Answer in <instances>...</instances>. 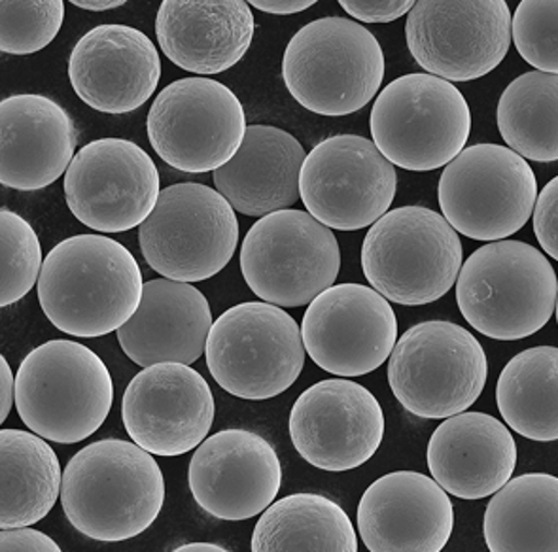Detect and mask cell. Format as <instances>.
<instances>
[{
  "label": "cell",
  "mask_w": 558,
  "mask_h": 552,
  "mask_svg": "<svg viewBox=\"0 0 558 552\" xmlns=\"http://www.w3.org/2000/svg\"><path fill=\"white\" fill-rule=\"evenodd\" d=\"M36 287L44 315L59 331L71 338H105L138 309L143 271L114 238L76 235L51 248Z\"/></svg>",
  "instance_id": "obj_1"
},
{
  "label": "cell",
  "mask_w": 558,
  "mask_h": 552,
  "mask_svg": "<svg viewBox=\"0 0 558 552\" xmlns=\"http://www.w3.org/2000/svg\"><path fill=\"white\" fill-rule=\"evenodd\" d=\"M165 477L154 454L135 441L100 439L76 452L63 471L61 505L86 538L120 543L156 523Z\"/></svg>",
  "instance_id": "obj_2"
},
{
  "label": "cell",
  "mask_w": 558,
  "mask_h": 552,
  "mask_svg": "<svg viewBox=\"0 0 558 552\" xmlns=\"http://www.w3.org/2000/svg\"><path fill=\"white\" fill-rule=\"evenodd\" d=\"M114 403L105 361L87 346L58 339L36 346L15 375V407L36 436L74 445L92 438Z\"/></svg>",
  "instance_id": "obj_3"
},
{
  "label": "cell",
  "mask_w": 558,
  "mask_h": 552,
  "mask_svg": "<svg viewBox=\"0 0 558 552\" xmlns=\"http://www.w3.org/2000/svg\"><path fill=\"white\" fill-rule=\"evenodd\" d=\"M558 280L551 261L523 241H494L464 261L457 303L485 338L521 341L551 320Z\"/></svg>",
  "instance_id": "obj_4"
},
{
  "label": "cell",
  "mask_w": 558,
  "mask_h": 552,
  "mask_svg": "<svg viewBox=\"0 0 558 552\" xmlns=\"http://www.w3.org/2000/svg\"><path fill=\"white\" fill-rule=\"evenodd\" d=\"M282 79L308 112L354 114L383 86L385 53L362 23L323 17L292 36L282 58Z\"/></svg>",
  "instance_id": "obj_5"
},
{
  "label": "cell",
  "mask_w": 558,
  "mask_h": 552,
  "mask_svg": "<svg viewBox=\"0 0 558 552\" xmlns=\"http://www.w3.org/2000/svg\"><path fill=\"white\" fill-rule=\"evenodd\" d=\"M462 266L459 233L432 208L390 210L373 223L362 244L367 282L388 302L405 307L449 294Z\"/></svg>",
  "instance_id": "obj_6"
},
{
  "label": "cell",
  "mask_w": 558,
  "mask_h": 552,
  "mask_svg": "<svg viewBox=\"0 0 558 552\" xmlns=\"http://www.w3.org/2000/svg\"><path fill=\"white\" fill-rule=\"evenodd\" d=\"M372 137L392 165L429 173L459 158L472 133V110L452 82L415 72L392 79L373 105Z\"/></svg>",
  "instance_id": "obj_7"
},
{
  "label": "cell",
  "mask_w": 558,
  "mask_h": 552,
  "mask_svg": "<svg viewBox=\"0 0 558 552\" xmlns=\"http://www.w3.org/2000/svg\"><path fill=\"white\" fill-rule=\"evenodd\" d=\"M488 379L485 348L454 322L409 328L388 361V384L401 407L426 420L451 418L480 400Z\"/></svg>",
  "instance_id": "obj_8"
},
{
  "label": "cell",
  "mask_w": 558,
  "mask_h": 552,
  "mask_svg": "<svg viewBox=\"0 0 558 552\" xmlns=\"http://www.w3.org/2000/svg\"><path fill=\"white\" fill-rule=\"evenodd\" d=\"M301 328L287 310L267 302L235 305L208 333L207 367L228 394L264 402L287 392L305 367Z\"/></svg>",
  "instance_id": "obj_9"
},
{
  "label": "cell",
  "mask_w": 558,
  "mask_h": 552,
  "mask_svg": "<svg viewBox=\"0 0 558 552\" xmlns=\"http://www.w3.org/2000/svg\"><path fill=\"white\" fill-rule=\"evenodd\" d=\"M138 244L146 263L165 279L190 284L213 279L239 244L235 208L213 187L172 184L138 228Z\"/></svg>",
  "instance_id": "obj_10"
},
{
  "label": "cell",
  "mask_w": 558,
  "mask_h": 552,
  "mask_svg": "<svg viewBox=\"0 0 558 552\" xmlns=\"http://www.w3.org/2000/svg\"><path fill=\"white\" fill-rule=\"evenodd\" d=\"M341 250L333 231L305 210L259 218L241 246V273L262 302L298 309L333 286Z\"/></svg>",
  "instance_id": "obj_11"
},
{
  "label": "cell",
  "mask_w": 558,
  "mask_h": 552,
  "mask_svg": "<svg viewBox=\"0 0 558 552\" xmlns=\"http://www.w3.org/2000/svg\"><path fill=\"white\" fill-rule=\"evenodd\" d=\"M437 197L457 233L473 241H506L534 214L536 174L508 146L475 144L445 167Z\"/></svg>",
  "instance_id": "obj_12"
},
{
  "label": "cell",
  "mask_w": 558,
  "mask_h": 552,
  "mask_svg": "<svg viewBox=\"0 0 558 552\" xmlns=\"http://www.w3.org/2000/svg\"><path fill=\"white\" fill-rule=\"evenodd\" d=\"M146 130L167 165L203 174L230 163L248 125L239 97L222 82L182 78L156 97Z\"/></svg>",
  "instance_id": "obj_13"
},
{
  "label": "cell",
  "mask_w": 558,
  "mask_h": 552,
  "mask_svg": "<svg viewBox=\"0 0 558 552\" xmlns=\"http://www.w3.org/2000/svg\"><path fill=\"white\" fill-rule=\"evenodd\" d=\"M511 23L504 0H421L409 12L405 40L413 59L432 76L472 82L508 56Z\"/></svg>",
  "instance_id": "obj_14"
},
{
  "label": "cell",
  "mask_w": 558,
  "mask_h": 552,
  "mask_svg": "<svg viewBox=\"0 0 558 552\" xmlns=\"http://www.w3.org/2000/svg\"><path fill=\"white\" fill-rule=\"evenodd\" d=\"M396 189L395 165L359 135L326 138L301 167V201L329 230L369 228L392 207Z\"/></svg>",
  "instance_id": "obj_15"
},
{
  "label": "cell",
  "mask_w": 558,
  "mask_h": 552,
  "mask_svg": "<svg viewBox=\"0 0 558 552\" xmlns=\"http://www.w3.org/2000/svg\"><path fill=\"white\" fill-rule=\"evenodd\" d=\"M63 186L74 218L100 233L141 228L161 194L154 159L125 138L86 144L72 159Z\"/></svg>",
  "instance_id": "obj_16"
},
{
  "label": "cell",
  "mask_w": 558,
  "mask_h": 552,
  "mask_svg": "<svg viewBox=\"0 0 558 552\" xmlns=\"http://www.w3.org/2000/svg\"><path fill=\"white\" fill-rule=\"evenodd\" d=\"M303 345L316 366L337 377L379 369L398 343L392 305L375 287L337 284L308 305L301 322Z\"/></svg>",
  "instance_id": "obj_17"
},
{
  "label": "cell",
  "mask_w": 558,
  "mask_h": 552,
  "mask_svg": "<svg viewBox=\"0 0 558 552\" xmlns=\"http://www.w3.org/2000/svg\"><path fill=\"white\" fill-rule=\"evenodd\" d=\"M290 438L301 458L329 474H344L377 454L385 415L377 397L359 382H316L295 400Z\"/></svg>",
  "instance_id": "obj_18"
},
{
  "label": "cell",
  "mask_w": 558,
  "mask_h": 552,
  "mask_svg": "<svg viewBox=\"0 0 558 552\" xmlns=\"http://www.w3.org/2000/svg\"><path fill=\"white\" fill-rule=\"evenodd\" d=\"M215 395L205 377L184 364H156L135 375L123 394L131 441L161 458L199 446L215 424Z\"/></svg>",
  "instance_id": "obj_19"
},
{
  "label": "cell",
  "mask_w": 558,
  "mask_h": 552,
  "mask_svg": "<svg viewBox=\"0 0 558 552\" xmlns=\"http://www.w3.org/2000/svg\"><path fill=\"white\" fill-rule=\"evenodd\" d=\"M187 482L195 503L210 517L248 520L277 500L282 466L267 439L256 431L230 428L195 449Z\"/></svg>",
  "instance_id": "obj_20"
},
{
  "label": "cell",
  "mask_w": 558,
  "mask_h": 552,
  "mask_svg": "<svg viewBox=\"0 0 558 552\" xmlns=\"http://www.w3.org/2000/svg\"><path fill=\"white\" fill-rule=\"evenodd\" d=\"M356 518L372 552L444 551L454 530L449 492L416 471H395L369 484Z\"/></svg>",
  "instance_id": "obj_21"
},
{
  "label": "cell",
  "mask_w": 558,
  "mask_h": 552,
  "mask_svg": "<svg viewBox=\"0 0 558 552\" xmlns=\"http://www.w3.org/2000/svg\"><path fill=\"white\" fill-rule=\"evenodd\" d=\"M74 94L105 114H128L158 89L161 59L150 36L130 25H99L80 38L69 59Z\"/></svg>",
  "instance_id": "obj_22"
},
{
  "label": "cell",
  "mask_w": 558,
  "mask_h": 552,
  "mask_svg": "<svg viewBox=\"0 0 558 552\" xmlns=\"http://www.w3.org/2000/svg\"><path fill=\"white\" fill-rule=\"evenodd\" d=\"M78 131L71 115L46 95H12L0 105V182L36 192L63 176L74 159Z\"/></svg>",
  "instance_id": "obj_23"
},
{
  "label": "cell",
  "mask_w": 558,
  "mask_h": 552,
  "mask_svg": "<svg viewBox=\"0 0 558 552\" xmlns=\"http://www.w3.org/2000/svg\"><path fill=\"white\" fill-rule=\"evenodd\" d=\"M213 323L210 305L197 287L156 279L144 282L138 309L116 333L125 356L136 366H192L207 351Z\"/></svg>",
  "instance_id": "obj_24"
},
{
  "label": "cell",
  "mask_w": 558,
  "mask_h": 552,
  "mask_svg": "<svg viewBox=\"0 0 558 552\" xmlns=\"http://www.w3.org/2000/svg\"><path fill=\"white\" fill-rule=\"evenodd\" d=\"M156 35L172 65L210 76L230 71L246 56L256 20L243 0H165Z\"/></svg>",
  "instance_id": "obj_25"
},
{
  "label": "cell",
  "mask_w": 558,
  "mask_h": 552,
  "mask_svg": "<svg viewBox=\"0 0 558 552\" xmlns=\"http://www.w3.org/2000/svg\"><path fill=\"white\" fill-rule=\"evenodd\" d=\"M429 474L460 500L496 494L513 477L517 443L508 426L485 413L445 418L428 443Z\"/></svg>",
  "instance_id": "obj_26"
},
{
  "label": "cell",
  "mask_w": 558,
  "mask_h": 552,
  "mask_svg": "<svg viewBox=\"0 0 558 552\" xmlns=\"http://www.w3.org/2000/svg\"><path fill=\"white\" fill-rule=\"evenodd\" d=\"M305 158L294 135L271 125H248L230 163L215 171V186L236 212L264 218L300 201Z\"/></svg>",
  "instance_id": "obj_27"
},
{
  "label": "cell",
  "mask_w": 558,
  "mask_h": 552,
  "mask_svg": "<svg viewBox=\"0 0 558 552\" xmlns=\"http://www.w3.org/2000/svg\"><path fill=\"white\" fill-rule=\"evenodd\" d=\"M63 471L58 454L35 431H0V528L40 523L58 503Z\"/></svg>",
  "instance_id": "obj_28"
},
{
  "label": "cell",
  "mask_w": 558,
  "mask_h": 552,
  "mask_svg": "<svg viewBox=\"0 0 558 552\" xmlns=\"http://www.w3.org/2000/svg\"><path fill=\"white\" fill-rule=\"evenodd\" d=\"M483 533L493 552H558V477L509 479L488 502Z\"/></svg>",
  "instance_id": "obj_29"
},
{
  "label": "cell",
  "mask_w": 558,
  "mask_h": 552,
  "mask_svg": "<svg viewBox=\"0 0 558 552\" xmlns=\"http://www.w3.org/2000/svg\"><path fill=\"white\" fill-rule=\"evenodd\" d=\"M251 549L254 552H356L359 538L339 503L320 494H292L262 513Z\"/></svg>",
  "instance_id": "obj_30"
},
{
  "label": "cell",
  "mask_w": 558,
  "mask_h": 552,
  "mask_svg": "<svg viewBox=\"0 0 558 552\" xmlns=\"http://www.w3.org/2000/svg\"><path fill=\"white\" fill-rule=\"evenodd\" d=\"M501 418L519 436L558 441V348L534 346L509 359L496 384Z\"/></svg>",
  "instance_id": "obj_31"
},
{
  "label": "cell",
  "mask_w": 558,
  "mask_h": 552,
  "mask_svg": "<svg viewBox=\"0 0 558 552\" xmlns=\"http://www.w3.org/2000/svg\"><path fill=\"white\" fill-rule=\"evenodd\" d=\"M496 122L521 158L558 161V74L532 71L513 79L501 94Z\"/></svg>",
  "instance_id": "obj_32"
},
{
  "label": "cell",
  "mask_w": 558,
  "mask_h": 552,
  "mask_svg": "<svg viewBox=\"0 0 558 552\" xmlns=\"http://www.w3.org/2000/svg\"><path fill=\"white\" fill-rule=\"evenodd\" d=\"M43 248L25 218L0 210V307L22 302L43 273Z\"/></svg>",
  "instance_id": "obj_33"
},
{
  "label": "cell",
  "mask_w": 558,
  "mask_h": 552,
  "mask_svg": "<svg viewBox=\"0 0 558 552\" xmlns=\"http://www.w3.org/2000/svg\"><path fill=\"white\" fill-rule=\"evenodd\" d=\"M63 20V0H2L0 50L12 56H31L44 50L59 35Z\"/></svg>",
  "instance_id": "obj_34"
},
{
  "label": "cell",
  "mask_w": 558,
  "mask_h": 552,
  "mask_svg": "<svg viewBox=\"0 0 558 552\" xmlns=\"http://www.w3.org/2000/svg\"><path fill=\"white\" fill-rule=\"evenodd\" d=\"M511 35L529 65L558 74V0H523L513 15Z\"/></svg>",
  "instance_id": "obj_35"
},
{
  "label": "cell",
  "mask_w": 558,
  "mask_h": 552,
  "mask_svg": "<svg viewBox=\"0 0 558 552\" xmlns=\"http://www.w3.org/2000/svg\"><path fill=\"white\" fill-rule=\"evenodd\" d=\"M534 233L537 243L558 261V176L544 187V192L537 195L534 207Z\"/></svg>",
  "instance_id": "obj_36"
},
{
  "label": "cell",
  "mask_w": 558,
  "mask_h": 552,
  "mask_svg": "<svg viewBox=\"0 0 558 552\" xmlns=\"http://www.w3.org/2000/svg\"><path fill=\"white\" fill-rule=\"evenodd\" d=\"M339 4L352 20L362 23H392L415 7L413 0H341Z\"/></svg>",
  "instance_id": "obj_37"
},
{
  "label": "cell",
  "mask_w": 558,
  "mask_h": 552,
  "mask_svg": "<svg viewBox=\"0 0 558 552\" xmlns=\"http://www.w3.org/2000/svg\"><path fill=\"white\" fill-rule=\"evenodd\" d=\"M0 551L61 552V547L43 531L33 530L31 526H22L0 531Z\"/></svg>",
  "instance_id": "obj_38"
},
{
  "label": "cell",
  "mask_w": 558,
  "mask_h": 552,
  "mask_svg": "<svg viewBox=\"0 0 558 552\" xmlns=\"http://www.w3.org/2000/svg\"><path fill=\"white\" fill-rule=\"evenodd\" d=\"M15 402V379L8 359H0V422H7Z\"/></svg>",
  "instance_id": "obj_39"
},
{
  "label": "cell",
  "mask_w": 558,
  "mask_h": 552,
  "mask_svg": "<svg viewBox=\"0 0 558 552\" xmlns=\"http://www.w3.org/2000/svg\"><path fill=\"white\" fill-rule=\"evenodd\" d=\"M252 7L265 14L292 15L316 4L315 0H252Z\"/></svg>",
  "instance_id": "obj_40"
},
{
  "label": "cell",
  "mask_w": 558,
  "mask_h": 552,
  "mask_svg": "<svg viewBox=\"0 0 558 552\" xmlns=\"http://www.w3.org/2000/svg\"><path fill=\"white\" fill-rule=\"evenodd\" d=\"M72 4L89 12H107V10L123 7L128 2L125 0H72Z\"/></svg>",
  "instance_id": "obj_41"
},
{
  "label": "cell",
  "mask_w": 558,
  "mask_h": 552,
  "mask_svg": "<svg viewBox=\"0 0 558 552\" xmlns=\"http://www.w3.org/2000/svg\"><path fill=\"white\" fill-rule=\"evenodd\" d=\"M177 552H223L228 549L216 545V543H187V545H180L177 549H172Z\"/></svg>",
  "instance_id": "obj_42"
},
{
  "label": "cell",
  "mask_w": 558,
  "mask_h": 552,
  "mask_svg": "<svg viewBox=\"0 0 558 552\" xmlns=\"http://www.w3.org/2000/svg\"><path fill=\"white\" fill-rule=\"evenodd\" d=\"M555 312H557V323H558V297H557V307H555Z\"/></svg>",
  "instance_id": "obj_43"
}]
</instances>
